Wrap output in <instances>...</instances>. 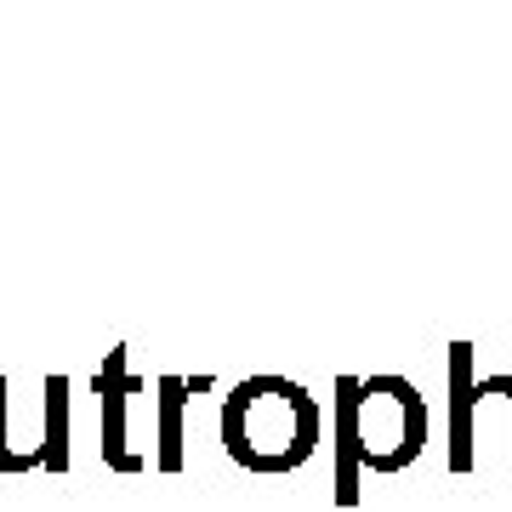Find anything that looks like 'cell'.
<instances>
[{
	"instance_id": "1",
	"label": "cell",
	"mask_w": 512,
	"mask_h": 512,
	"mask_svg": "<svg viewBox=\"0 0 512 512\" xmlns=\"http://www.w3.org/2000/svg\"><path fill=\"white\" fill-rule=\"evenodd\" d=\"M319 444V404L302 382L251 376L222 399V450L251 473H291Z\"/></svg>"
},
{
	"instance_id": "2",
	"label": "cell",
	"mask_w": 512,
	"mask_h": 512,
	"mask_svg": "<svg viewBox=\"0 0 512 512\" xmlns=\"http://www.w3.org/2000/svg\"><path fill=\"white\" fill-rule=\"evenodd\" d=\"M421 433H427V410H421L416 387L404 376L353 382V444H359L365 467L399 473L404 461H416Z\"/></svg>"
},
{
	"instance_id": "3",
	"label": "cell",
	"mask_w": 512,
	"mask_h": 512,
	"mask_svg": "<svg viewBox=\"0 0 512 512\" xmlns=\"http://www.w3.org/2000/svg\"><path fill=\"white\" fill-rule=\"evenodd\" d=\"M126 359H131V348H114L109 359H103V370L92 376V393H97V404H103V461H109L114 473H143L148 456L126 450V404L143 399L148 382L131 376Z\"/></svg>"
},
{
	"instance_id": "4",
	"label": "cell",
	"mask_w": 512,
	"mask_h": 512,
	"mask_svg": "<svg viewBox=\"0 0 512 512\" xmlns=\"http://www.w3.org/2000/svg\"><path fill=\"white\" fill-rule=\"evenodd\" d=\"M154 393H160V416H154V439H160V450H154V461H160L165 473H183V404H188V382H183V376H160Z\"/></svg>"
},
{
	"instance_id": "5",
	"label": "cell",
	"mask_w": 512,
	"mask_h": 512,
	"mask_svg": "<svg viewBox=\"0 0 512 512\" xmlns=\"http://www.w3.org/2000/svg\"><path fill=\"white\" fill-rule=\"evenodd\" d=\"M40 467L63 473L69 467V376H46V433H40Z\"/></svg>"
},
{
	"instance_id": "6",
	"label": "cell",
	"mask_w": 512,
	"mask_h": 512,
	"mask_svg": "<svg viewBox=\"0 0 512 512\" xmlns=\"http://www.w3.org/2000/svg\"><path fill=\"white\" fill-rule=\"evenodd\" d=\"M6 376H0V473H29V467H35V461L29 456H18V450H12V439H6Z\"/></svg>"
}]
</instances>
